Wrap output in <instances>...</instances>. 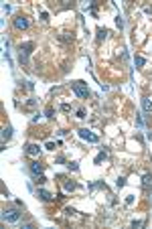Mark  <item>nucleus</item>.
<instances>
[{"mask_svg": "<svg viewBox=\"0 0 152 229\" xmlns=\"http://www.w3.org/2000/svg\"><path fill=\"white\" fill-rule=\"evenodd\" d=\"M45 114H47V118H53L55 112H53V108H47V112H45Z\"/></svg>", "mask_w": 152, "mask_h": 229, "instance_id": "6ab92c4d", "label": "nucleus"}, {"mask_svg": "<svg viewBox=\"0 0 152 229\" xmlns=\"http://www.w3.org/2000/svg\"><path fill=\"white\" fill-rule=\"evenodd\" d=\"M31 170L35 172V174H43V164H39V160H35V162H31Z\"/></svg>", "mask_w": 152, "mask_h": 229, "instance_id": "0eeeda50", "label": "nucleus"}, {"mask_svg": "<svg viewBox=\"0 0 152 229\" xmlns=\"http://www.w3.org/2000/svg\"><path fill=\"white\" fill-rule=\"evenodd\" d=\"M142 108H144V112H148V114L152 112V102H150V97H142Z\"/></svg>", "mask_w": 152, "mask_h": 229, "instance_id": "6e6552de", "label": "nucleus"}, {"mask_svg": "<svg viewBox=\"0 0 152 229\" xmlns=\"http://www.w3.org/2000/svg\"><path fill=\"white\" fill-rule=\"evenodd\" d=\"M105 37H107V31H105V29H97V39L102 41V39H105Z\"/></svg>", "mask_w": 152, "mask_h": 229, "instance_id": "f8f14e48", "label": "nucleus"}, {"mask_svg": "<svg viewBox=\"0 0 152 229\" xmlns=\"http://www.w3.org/2000/svg\"><path fill=\"white\" fill-rule=\"evenodd\" d=\"M77 134H79V138H83V140H87V142H97V140H99V136H95L94 132H89L87 128H81V130H79Z\"/></svg>", "mask_w": 152, "mask_h": 229, "instance_id": "39448f33", "label": "nucleus"}, {"mask_svg": "<svg viewBox=\"0 0 152 229\" xmlns=\"http://www.w3.org/2000/svg\"><path fill=\"white\" fill-rule=\"evenodd\" d=\"M142 184H144V189H148L152 184V174H144V179H142Z\"/></svg>", "mask_w": 152, "mask_h": 229, "instance_id": "9d476101", "label": "nucleus"}, {"mask_svg": "<svg viewBox=\"0 0 152 229\" xmlns=\"http://www.w3.org/2000/svg\"><path fill=\"white\" fill-rule=\"evenodd\" d=\"M146 12H148V14H152V6H146Z\"/></svg>", "mask_w": 152, "mask_h": 229, "instance_id": "4be33fe9", "label": "nucleus"}, {"mask_svg": "<svg viewBox=\"0 0 152 229\" xmlns=\"http://www.w3.org/2000/svg\"><path fill=\"white\" fill-rule=\"evenodd\" d=\"M26 154L39 156V154H41V146H39V144H28V146H26Z\"/></svg>", "mask_w": 152, "mask_h": 229, "instance_id": "423d86ee", "label": "nucleus"}, {"mask_svg": "<svg viewBox=\"0 0 152 229\" xmlns=\"http://www.w3.org/2000/svg\"><path fill=\"white\" fill-rule=\"evenodd\" d=\"M69 168H71V170H77L79 166H77V162H69Z\"/></svg>", "mask_w": 152, "mask_h": 229, "instance_id": "412c9836", "label": "nucleus"}, {"mask_svg": "<svg viewBox=\"0 0 152 229\" xmlns=\"http://www.w3.org/2000/svg\"><path fill=\"white\" fill-rule=\"evenodd\" d=\"M12 23H14V26H16L18 31H26V29L31 26V20H28L26 16H23V14L14 16V20H12Z\"/></svg>", "mask_w": 152, "mask_h": 229, "instance_id": "20e7f679", "label": "nucleus"}, {"mask_svg": "<svg viewBox=\"0 0 152 229\" xmlns=\"http://www.w3.org/2000/svg\"><path fill=\"white\" fill-rule=\"evenodd\" d=\"M116 184H118V189H122V187L126 184V179H124V176H120V179L116 181Z\"/></svg>", "mask_w": 152, "mask_h": 229, "instance_id": "2eb2a0df", "label": "nucleus"}, {"mask_svg": "<svg viewBox=\"0 0 152 229\" xmlns=\"http://www.w3.org/2000/svg\"><path fill=\"white\" fill-rule=\"evenodd\" d=\"M39 197H41L43 201H53V195H51L49 191H45V189H41V191H39Z\"/></svg>", "mask_w": 152, "mask_h": 229, "instance_id": "1a4fd4ad", "label": "nucleus"}, {"mask_svg": "<svg viewBox=\"0 0 152 229\" xmlns=\"http://www.w3.org/2000/svg\"><path fill=\"white\" fill-rule=\"evenodd\" d=\"M134 63H136L138 67H144V65H146V59L140 57V55H136V57H134Z\"/></svg>", "mask_w": 152, "mask_h": 229, "instance_id": "9b49d317", "label": "nucleus"}, {"mask_svg": "<svg viewBox=\"0 0 152 229\" xmlns=\"http://www.w3.org/2000/svg\"><path fill=\"white\" fill-rule=\"evenodd\" d=\"M73 189H77V184H75V183H67V184H65V191H73Z\"/></svg>", "mask_w": 152, "mask_h": 229, "instance_id": "dca6fc26", "label": "nucleus"}, {"mask_svg": "<svg viewBox=\"0 0 152 229\" xmlns=\"http://www.w3.org/2000/svg\"><path fill=\"white\" fill-rule=\"evenodd\" d=\"M77 118H85V110H83V108H81V110H77Z\"/></svg>", "mask_w": 152, "mask_h": 229, "instance_id": "aec40b11", "label": "nucleus"}, {"mask_svg": "<svg viewBox=\"0 0 152 229\" xmlns=\"http://www.w3.org/2000/svg\"><path fill=\"white\" fill-rule=\"evenodd\" d=\"M142 225H144V221H132V227H134V229L142 227Z\"/></svg>", "mask_w": 152, "mask_h": 229, "instance_id": "f3484780", "label": "nucleus"}, {"mask_svg": "<svg viewBox=\"0 0 152 229\" xmlns=\"http://www.w3.org/2000/svg\"><path fill=\"white\" fill-rule=\"evenodd\" d=\"M116 24H118V29H124V20H122V16H118V18H116Z\"/></svg>", "mask_w": 152, "mask_h": 229, "instance_id": "a211bd4d", "label": "nucleus"}, {"mask_svg": "<svg viewBox=\"0 0 152 229\" xmlns=\"http://www.w3.org/2000/svg\"><path fill=\"white\" fill-rule=\"evenodd\" d=\"M33 49H35V43H20V45H18V51H20V63H26V61H28V55H31Z\"/></svg>", "mask_w": 152, "mask_h": 229, "instance_id": "f03ea898", "label": "nucleus"}, {"mask_svg": "<svg viewBox=\"0 0 152 229\" xmlns=\"http://www.w3.org/2000/svg\"><path fill=\"white\" fill-rule=\"evenodd\" d=\"M105 156H107L105 152H99V154L95 156V164H99V162H102V160H105Z\"/></svg>", "mask_w": 152, "mask_h": 229, "instance_id": "ddd939ff", "label": "nucleus"}, {"mask_svg": "<svg viewBox=\"0 0 152 229\" xmlns=\"http://www.w3.org/2000/svg\"><path fill=\"white\" fill-rule=\"evenodd\" d=\"M20 215H23V213H20L18 209H4V211H2V219H4V221H8V223L18 221Z\"/></svg>", "mask_w": 152, "mask_h": 229, "instance_id": "7ed1b4c3", "label": "nucleus"}, {"mask_svg": "<svg viewBox=\"0 0 152 229\" xmlns=\"http://www.w3.org/2000/svg\"><path fill=\"white\" fill-rule=\"evenodd\" d=\"M10 128H4V130H2V138H4V140H8V138H10Z\"/></svg>", "mask_w": 152, "mask_h": 229, "instance_id": "4468645a", "label": "nucleus"}, {"mask_svg": "<svg viewBox=\"0 0 152 229\" xmlns=\"http://www.w3.org/2000/svg\"><path fill=\"white\" fill-rule=\"evenodd\" d=\"M71 89L77 93L79 97H83V100L91 95V93H89V87H87V83H83V81H73V83H71Z\"/></svg>", "mask_w": 152, "mask_h": 229, "instance_id": "f257e3e1", "label": "nucleus"}]
</instances>
